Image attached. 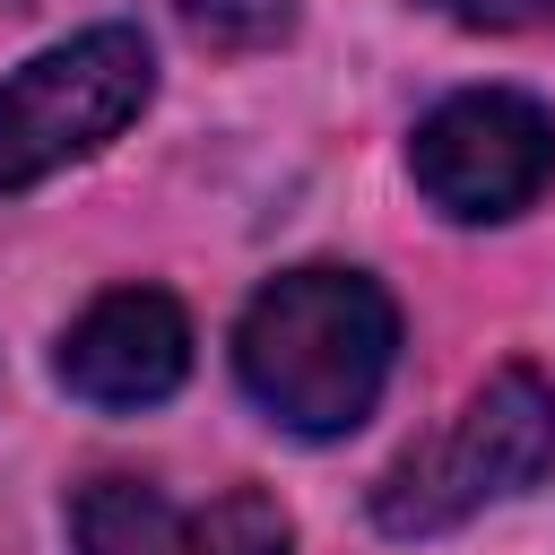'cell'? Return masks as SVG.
Masks as SVG:
<instances>
[{
    "label": "cell",
    "instance_id": "obj_1",
    "mask_svg": "<svg viewBox=\"0 0 555 555\" xmlns=\"http://www.w3.org/2000/svg\"><path fill=\"white\" fill-rule=\"evenodd\" d=\"M390 356H399V312L364 269H286L234 321L243 399L304 442L356 434L390 382Z\"/></svg>",
    "mask_w": 555,
    "mask_h": 555
},
{
    "label": "cell",
    "instance_id": "obj_2",
    "mask_svg": "<svg viewBox=\"0 0 555 555\" xmlns=\"http://www.w3.org/2000/svg\"><path fill=\"white\" fill-rule=\"evenodd\" d=\"M546 468H555V390H546V373L503 364L494 382L468 390V408H460L434 442H416V451L373 486V520H382L390 538H442V529H460L468 512L538 486Z\"/></svg>",
    "mask_w": 555,
    "mask_h": 555
},
{
    "label": "cell",
    "instance_id": "obj_3",
    "mask_svg": "<svg viewBox=\"0 0 555 555\" xmlns=\"http://www.w3.org/2000/svg\"><path fill=\"white\" fill-rule=\"evenodd\" d=\"M147 95H156V61L139 26H87L35 52L26 69H9L0 78V199L121 139Z\"/></svg>",
    "mask_w": 555,
    "mask_h": 555
},
{
    "label": "cell",
    "instance_id": "obj_4",
    "mask_svg": "<svg viewBox=\"0 0 555 555\" xmlns=\"http://www.w3.org/2000/svg\"><path fill=\"white\" fill-rule=\"evenodd\" d=\"M408 173L460 225L520 217L555 182V113L538 95H520V87H460L416 121Z\"/></svg>",
    "mask_w": 555,
    "mask_h": 555
},
{
    "label": "cell",
    "instance_id": "obj_5",
    "mask_svg": "<svg viewBox=\"0 0 555 555\" xmlns=\"http://www.w3.org/2000/svg\"><path fill=\"white\" fill-rule=\"evenodd\" d=\"M61 390L87 408H156L191 373V321L165 286H113L61 330Z\"/></svg>",
    "mask_w": 555,
    "mask_h": 555
},
{
    "label": "cell",
    "instance_id": "obj_6",
    "mask_svg": "<svg viewBox=\"0 0 555 555\" xmlns=\"http://www.w3.org/2000/svg\"><path fill=\"white\" fill-rule=\"evenodd\" d=\"M69 546L78 555H182V520L147 477H95L69 494Z\"/></svg>",
    "mask_w": 555,
    "mask_h": 555
},
{
    "label": "cell",
    "instance_id": "obj_7",
    "mask_svg": "<svg viewBox=\"0 0 555 555\" xmlns=\"http://www.w3.org/2000/svg\"><path fill=\"white\" fill-rule=\"evenodd\" d=\"M182 555H295V520H286L278 494L234 486L199 520H182Z\"/></svg>",
    "mask_w": 555,
    "mask_h": 555
},
{
    "label": "cell",
    "instance_id": "obj_8",
    "mask_svg": "<svg viewBox=\"0 0 555 555\" xmlns=\"http://www.w3.org/2000/svg\"><path fill=\"white\" fill-rule=\"evenodd\" d=\"M182 26L208 52H269L295 26V0H182Z\"/></svg>",
    "mask_w": 555,
    "mask_h": 555
},
{
    "label": "cell",
    "instance_id": "obj_9",
    "mask_svg": "<svg viewBox=\"0 0 555 555\" xmlns=\"http://www.w3.org/2000/svg\"><path fill=\"white\" fill-rule=\"evenodd\" d=\"M425 9H442V17H460V26H538V17H555V0H425Z\"/></svg>",
    "mask_w": 555,
    "mask_h": 555
}]
</instances>
